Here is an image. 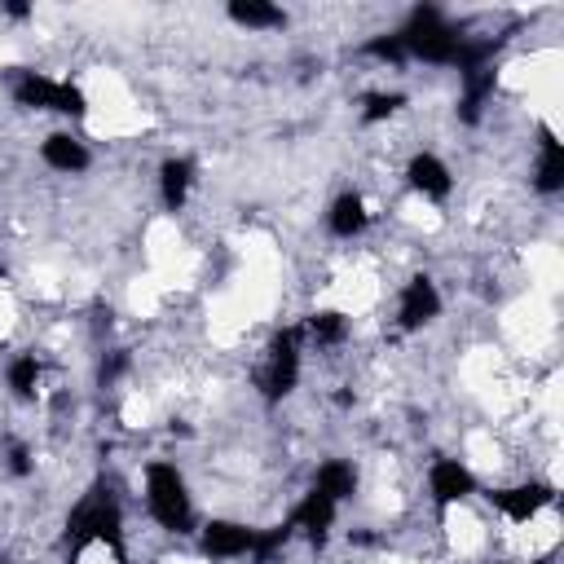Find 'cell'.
<instances>
[{
	"label": "cell",
	"mask_w": 564,
	"mask_h": 564,
	"mask_svg": "<svg viewBox=\"0 0 564 564\" xmlns=\"http://www.w3.org/2000/svg\"><path fill=\"white\" fill-rule=\"evenodd\" d=\"M141 480H145V511H150V520L163 533H189L194 529V494H189L181 467L154 458V463H145Z\"/></svg>",
	"instance_id": "1"
},
{
	"label": "cell",
	"mask_w": 564,
	"mask_h": 564,
	"mask_svg": "<svg viewBox=\"0 0 564 564\" xmlns=\"http://www.w3.org/2000/svg\"><path fill=\"white\" fill-rule=\"evenodd\" d=\"M397 40H401L405 57H423L432 66H454L463 35L445 22L441 9H414L410 22H405V31H397Z\"/></svg>",
	"instance_id": "2"
},
{
	"label": "cell",
	"mask_w": 564,
	"mask_h": 564,
	"mask_svg": "<svg viewBox=\"0 0 564 564\" xmlns=\"http://www.w3.org/2000/svg\"><path fill=\"white\" fill-rule=\"evenodd\" d=\"M300 348H304V330L300 326H282L269 339V348L260 357V370H256V388H260L264 401H278L300 383Z\"/></svg>",
	"instance_id": "3"
},
{
	"label": "cell",
	"mask_w": 564,
	"mask_h": 564,
	"mask_svg": "<svg viewBox=\"0 0 564 564\" xmlns=\"http://www.w3.org/2000/svg\"><path fill=\"white\" fill-rule=\"evenodd\" d=\"M13 97L31 110H57V115H75V119L88 115V97L70 79H48L40 70H22V79L13 84Z\"/></svg>",
	"instance_id": "4"
},
{
	"label": "cell",
	"mask_w": 564,
	"mask_h": 564,
	"mask_svg": "<svg viewBox=\"0 0 564 564\" xmlns=\"http://www.w3.org/2000/svg\"><path fill=\"white\" fill-rule=\"evenodd\" d=\"M441 317V291L427 273H414L410 282H401L397 291V326L401 330H423L427 322Z\"/></svg>",
	"instance_id": "5"
},
{
	"label": "cell",
	"mask_w": 564,
	"mask_h": 564,
	"mask_svg": "<svg viewBox=\"0 0 564 564\" xmlns=\"http://www.w3.org/2000/svg\"><path fill=\"white\" fill-rule=\"evenodd\" d=\"M427 494L436 507H463L476 494V471L463 458H432L427 467Z\"/></svg>",
	"instance_id": "6"
},
{
	"label": "cell",
	"mask_w": 564,
	"mask_h": 564,
	"mask_svg": "<svg viewBox=\"0 0 564 564\" xmlns=\"http://www.w3.org/2000/svg\"><path fill=\"white\" fill-rule=\"evenodd\" d=\"M551 498H555V489L542 485V480H520V485H511V489H494V494H489L494 511L507 516L511 524H529V520H538V516L551 507Z\"/></svg>",
	"instance_id": "7"
},
{
	"label": "cell",
	"mask_w": 564,
	"mask_h": 564,
	"mask_svg": "<svg viewBox=\"0 0 564 564\" xmlns=\"http://www.w3.org/2000/svg\"><path fill=\"white\" fill-rule=\"evenodd\" d=\"M198 542H203V555H212V560H242V555H251V546H256V529H251L247 520L212 516V520L203 524Z\"/></svg>",
	"instance_id": "8"
},
{
	"label": "cell",
	"mask_w": 564,
	"mask_h": 564,
	"mask_svg": "<svg viewBox=\"0 0 564 564\" xmlns=\"http://www.w3.org/2000/svg\"><path fill=\"white\" fill-rule=\"evenodd\" d=\"M335 516H339V507L330 502V498H322L317 489H308L300 502H295V511H291V538H304V542H322L330 529H335Z\"/></svg>",
	"instance_id": "9"
},
{
	"label": "cell",
	"mask_w": 564,
	"mask_h": 564,
	"mask_svg": "<svg viewBox=\"0 0 564 564\" xmlns=\"http://www.w3.org/2000/svg\"><path fill=\"white\" fill-rule=\"evenodd\" d=\"M405 181H410V189H414L419 198H445V194L454 189L449 167H445L432 150H423V154H414V159L405 163Z\"/></svg>",
	"instance_id": "10"
},
{
	"label": "cell",
	"mask_w": 564,
	"mask_h": 564,
	"mask_svg": "<svg viewBox=\"0 0 564 564\" xmlns=\"http://www.w3.org/2000/svg\"><path fill=\"white\" fill-rule=\"evenodd\" d=\"M40 159H44L53 172H62V176H75V172H84V167L93 163L88 145H84L79 137H70V132H48V137L40 141Z\"/></svg>",
	"instance_id": "11"
},
{
	"label": "cell",
	"mask_w": 564,
	"mask_h": 564,
	"mask_svg": "<svg viewBox=\"0 0 564 564\" xmlns=\"http://www.w3.org/2000/svg\"><path fill=\"white\" fill-rule=\"evenodd\" d=\"M366 225H370V212H366V198L357 194V189H344L335 203H330V212H326V229L335 234V238H357V234H366Z\"/></svg>",
	"instance_id": "12"
},
{
	"label": "cell",
	"mask_w": 564,
	"mask_h": 564,
	"mask_svg": "<svg viewBox=\"0 0 564 564\" xmlns=\"http://www.w3.org/2000/svg\"><path fill=\"white\" fill-rule=\"evenodd\" d=\"M313 489L339 507V502H348V498L357 494V467H352L348 458H326V463H317V471H313Z\"/></svg>",
	"instance_id": "13"
},
{
	"label": "cell",
	"mask_w": 564,
	"mask_h": 564,
	"mask_svg": "<svg viewBox=\"0 0 564 564\" xmlns=\"http://www.w3.org/2000/svg\"><path fill=\"white\" fill-rule=\"evenodd\" d=\"M189 185H194V163L189 159H167L159 167V194H163V207L167 212H181L185 207Z\"/></svg>",
	"instance_id": "14"
},
{
	"label": "cell",
	"mask_w": 564,
	"mask_h": 564,
	"mask_svg": "<svg viewBox=\"0 0 564 564\" xmlns=\"http://www.w3.org/2000/svg\"><path fill=\"white\" fill-rule=\"evenodd\" d=\"M348 335H352V322H348V313H339V308H317V313L308 317V339H313L317 348H339Z\"/></svg>",
	"instance_id": "15"
},
{
	"label": "cell",
	"mask_w": 564,
	"mask_h": 564,
	"mask_svg": "<svg viewBox=\"0 0 564 564\" xmlns=\"http://www.w3.org/2000/svg\"><path fill=\"white\" fill-rule=\"evenodd\" d=\"M40 379H44V366H40L35 352H18V357L4 366V383H9V392L22 397V401H31V397L40 392Z\"/></svg>",
	"instance_id": "16"
},
{
	"label": "cell",
	"mask_w": 564,
	"mask_h": 564,
	"mask_svg": "<svg viewBox=\"0 0 564 564\" xmlns=\"http://www.w3.org/2000/svg\"><path fill=\"white\" fill-rule=\"evenodd\" d=\"M229 18L238 26H247V31H278V26H286V13L278 4H260V0H234Z\"/></svg>",
	"instance_id": "17"
},
{
	"label": "cell",
	"mask_w": 564,
	"mask_h": 564,
	"mask_svg": "<svg viewBox=\"0 0 564 564\" xmlns=\"http://www.w3.org/2000/svg\"><path fill=\"white\" fill-rule=\"evenodd\" d=\"M533 185L542 194H555L564 185V150L551 132H542V154H538V167H533Z\"/></svg>",
	"instance_id": "18"
},
{
	"label": "cell",
	"mask_w": 564,
	"mask_h": 564,
	"mask_svg": "<svg viewBox=\"0 0 564 564\" xmlns=\"http://www.w3.org/2000/svg\"><path fill=\"white\" fill-rule=\"evenodd\" d=\"M401 106H405V97H401V93H370V97H366L361 119H366V123H379V119H392Z\"/></svg>",
	"instance_id": "19"
},
{
	"label": "cell",
	"mask_w": 564,
	"mask_h": 564,
	"mask_svg": "<svg viewBox=\"0 0 564 564\" xmlns=\"http://www.w3.org/2000/svg\"><path fill=\"white\" fill-rule=\"evenodd\" d=\"M502 564H542V560L533 555V560H502Z\"/></svg>",
	"instance_id": "20"
}]
</instances>
